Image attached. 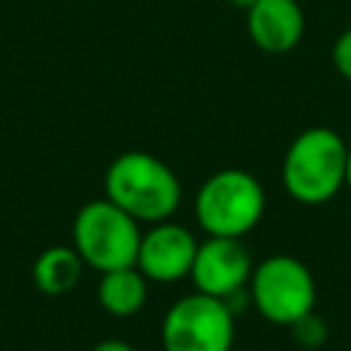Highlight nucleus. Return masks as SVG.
Wrapping results in <instances>:
<instances>
[{
  "mask_svg": "<svg viewBox=\"0 0 351 351\" xmlns=\"http://www.w3.org/2000/svg\"><path fill=\"white\" fill-rule=\"evenodd\" d=\"M104 197L137 222H162L181 206V181L170 165L145 151L115 156L104 173Z\"/></svg>",
  "mask_w": 351,
  "mask_h": 351,
  "instance_id": "1",
  "label": "nucleus"
},
{
  "mask_svg": "<svg viewBox=\"0 0 351 351\" xmlns=\"http://www.w3.org/2000/svg\"><path fill=\"white\" fill-rule=\"evenodd\" d=\"M348 143L329 126H310L299 132L282 156V186L304 203L321 206L346 186Z\"/></svg>",
  "mask_w": 351,
  "mask_h": 351,
  "instance_id": "2",
  "label": "nucleus"
},
{
  "mask_svg": "<svg viewBox=\"0 0 351 351\" xmlns=\"http://www.w3.org/2000/svg\"><path fill=\"white\" fill-rule=\"evenodd\" d=\"M266 211V192L261 181L239 167H225L208 176L195 195V219L206 236L241 239Z\"/></svg>",
  "mask_w": 351,
  "mask_h": 351,
  "instance_id": "3",
  "label": "nucleus"
},
{
  "mask_svg": "<svg viewBox=\"0 0 351 351\" xmlns=\"http://www.w3.org/2000/svg\"><path fill=\"white\" fill-rule=\"evenodd\" d=\"M140 236V222L107 197L85 203L71 225V247L77 250L82 263L96 269L99 274L121 266H134Z\"/></svg>",
  "mask_w": 351,
  "mask_h": 351,
  "instance_id": "4",
  "label": "nucleus"
},
{
  "mask_svg": "<svg viewBox=\"0 0 351 351\" xmlns=\"http://www.w3.org/2000/svg\"><path fill=\"white\" fill-rule=\"evenodd\" d=\"M252 307L277 326H291L307 313L315 310V277L293 255H269L263 258L247 282Z\"/></svg>",
  "mask_w": 351,
  "mask_h": 351,
  "instance_id": "5",
  "label": "nucleus"
},
{
  "mask_svg": "<svg viewBox=\"0 0 351 351\" xmlns=\"http://www.w3.org/2000/svg\"><path fill=\"white\" fill-rule=\"evenodd\" d=\"M236 340V313L225 299L186 293L176 299L162 318L165 351H230Z\"/></svg>",
  "mask_w": 351,
  "mask_h": 351,
  "instance_id": "6",
  "label": "nucleus"
},
{
  "mask_svg": "<svg viewBox=\"0 0 351 351\" xmlns=\"http://www.w3.org/2000/svg\"><path fill=\"white\" fill-rule=\"evenodd\" d=\"M252 255L241 244V239H225V236H208L197 244L195 261H192V282L200 293L230 299L233 293L244 291L252 277Z\"/></svg>",
  "mask_w": 351,
  "mask_h": 351,
  "instance_id": "7",
  "label": "nucleus"
},
{
  "mask_svg": "<svg viewBox=\"0 0 351 351\" xmlns=\"http://www.w3.org/2000/svg\"><path fill=\"white\" fill-rule=\"evenodd\" d=\"M197 244L200 241L195 239V233L184 225H176L170 219L154 222L140 236L134 266L145 274L148 282H178L189 277Z\"/></svg>",
  "mask_w": 351,
  "mask_h": 351,
  "instance_id": "8",
  "label": "nucleus"
},
{
  "mask_svg": "<svg viewBox=\"0 0 351 351\" xmlns=\"http://www.w3.org/2000/svg\"><path fill=\"white\" fill-rule=\"evenodd\" d=\"M247 33L258 49L285 55L304 36V11L296 0H255L247 5Z\"/></svg>",
  "mask_w": 351,
  "mask_h": 351,
  "instance_id": "9",
  "label": "nucleus"
},
{
  "mask_svg": "<svg viewBox=\"0 0 351 351\" xmlns=\"http://www.w3.org/2000/svg\"><path fill=\"white\" fill-rule=\"evenodd\" d=\"M99 304L118 318H129L143 310L148 299V280L137 266H121L101 271L99 288H96Z\"/></svg>",
  "mask_w": 351,
  "mask_h": 351,
  "instance_id": "10",
  "label": "nucleus"
},
{
  "mask_svg": "<svg viewBox=\"0 0 351 351\" xmlns=\"http://www.w3.org/2000/svg\"><path fill=\"white\" fill-rule=\"evenodd\" d=\"M82 258L77 255L74 247H63V244H55V247H47L36 263H33V282L41 293L47 296H63L69 293L80 277H82Z\"/></svg>",
  "mask_w": 351,
  "mask_h": 351,
  "instance_id": "11",
  "label": "nucleus"
},
{
  "mask_svg": "<svg viewBox=\"0 0 351 351\" xmlns=\"http://www.w3.org/2000/svg\"><path fill=\"white\" fill-rule=\"evenodd\" d=\"M288 329L293 332V340H296L299 346H304V348H318V346H324V343H326V335H329L324 318H321L315 310L307 313L304 318H299L296 324H291Z\"/></svg>",
  "mask_w": 351,
  "mask_h": 351,
  "instance_id": "12",
  "label": "nucleus"
},
{
  "mask_svg": "<svg viewBox=\"0 0 351 351\" xmlns=\"http://www.w3.org/2000/svg\"><path fill=\"white\" fill-rule=\"evenodd\" d=\"M332 63L343 80L351 82V27H346L332 44Z\"/></svg>",
  "mask_w": 351,
  "mask_h": 351,
  "instance_id": "13",
  "label": "nucleus"
},
{
  "mask_svg": "<svg viewBox=\"0 0 351 351\" xmlns=\"http://www.w3.org/2000/svg\"><path fill=\"white\" fill-rule=\"evenodd\" d=\"M93 351H134L126 340H118V337H107V340H99L93 346Z\"/></svg>",
  "mask_w": 351,
  "mask_h": 351,
  "instance_id": "14",
  "label": "nucleus"
},
{
  "mask_svg": "<svg viewBox=\"0 0 351 351\" xmlns=\"http://www.w3.org/2000/svg\"><path fill=\"white\" fill-rule=\"evenodd\" d=\"M346 186L351 189V145H348V156H346Z\"/></svg>",
  "mask_w": 351,
  "mask_h": 351,
  "instance_id": "15",
  "label": "nucleus"
},
{
  "mask_svg": "<svg viewBox=\"0 0 351 351\" xmlns=\"http://www.w3.org/2000/svg\"><path fill=\"white\" fill-rule=\"evenodd\" d=\"M230 3H236V5H241V8H247L250 3H255V0H230Z\"/></svg>",
  "mask_w": 351,
  "mask_h": 351,
  "instance_id": "16",
  "label": "nucleus"
}]
</instances>
